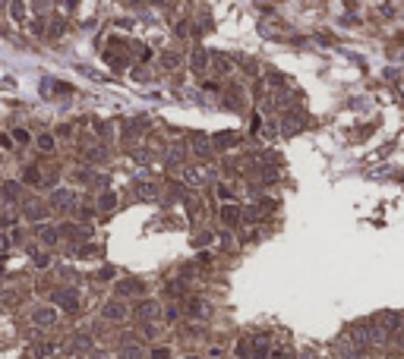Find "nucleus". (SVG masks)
<instances>
[{"mask_svg": "<svg viewBox=\"0 0 404 359\" xmlns=\"http://www.w3.org/2000/svg\"><path fill=\"white\" fill-rule=\"evenodd\" d=\"M117 293H120V296L145 293V283H142V280H136V277H126V280H120V283H117Z\"/></svg>", "mask_w": 404, "mask_h": 359, "instance_id": "12", "label": "nucleus"}, {"mask_svg": "<svg viewBox=\"0 0 404 359\" xmlns=\"http://www.w3.org/2000/svg\"><path fill=\"white\" fill-rule=\"evenodd\" d=\"M95 252H98L95 243H85V246H79V249H73V255H76V258H92Z\"/></svg>", "mask_w": 404, "mask_h": 359, "instance_id": "30", "label": "nucleus"}, {"mask_svg": "<svg viewBox=\"0 0 404 359\" xmlns=\"http://www.w3.org/2000/svg\"><path fill=\"white\" fill-rule=\"evenodd\" d=\"M120 359H142L139 344H126V347H120Z\"/></svg>", "mask_w": 404, "mask_h": 359, "instance_id": "29", "label": "nucleus"}, {"mask_svg": "<svg viewBox=\"0 0 404 359\" xmlns=\"http://www.w3.org/2000/svg\"><path fill=\"white\" fill-rule=\"evenodd\" d=\"M133 315H136V318L142 321V325H152L155 318H161V315H164V309L158 306L155 299H139L136 306H133Z\"/></svg>", "mask_w": 404, "mask_h": 359, "instance_id": "1", "label": "nucleus"}, {"mask_svg": "<svg viewBox=\"0 0 404 359\" xmlns=\"http://www.w3.org/2000/svg\"><path fill=\"white\" fill-rule=\"evenodd\" d=\"M13 139H16V142H19V145H29V142H32V136H29V129H16V132H13Z\"/></svg>", "mask_w": 404, "mask_h": 359, "instance_id": "35", "label": "nucleus"}, {"mask_svg": "<svg viewBox=\"0 0 404 359\" xmlns=\"http://www.w3.org/2000/svg\"><path fill=\"white\" fill-rule=\"evenodd\" d=\"M225 107H231V110L246 107V91H243L240 85H231V88H228V94H225Z\"/></svg>", "mask_w": 404, "mask_h": 359, "instance_id": "5", "label": "nucleus"}, {"mask_svg": "<svg viewBox=\"0 0 404 359\" xmlns=\"http://www.w3.org/2000/svg\"><path fill=\"white\" fill-rule=\"evenodd\" d=\"M0 296H4V302H10V306H16V302H19V293H16V290H4Z\"/></svg>", "mask_w": 404, "mask_h": 359, "instance_id": "38", "label": "nucleus"}, {"mask_svg": "<svg viewBox=\"0 0 404 359\" xmlns=\"http://www.w3.org/2000/svg\"><path fill=\"white\" fill-rule=\"evenodd\" d=\"M32 321L38 328H51L54 321H57V309H51V306H41V309H35L32 312Z\"/></svg>", "mask_w": 404, "mask_h": 359, "instance_id": "7", "label": "nucleus"}, {"mask_svg": "<svg viewBox=\"0 0 404 359\" xmlns=\"http://www.w3.org/2000/svg\"><path fill=\"white\" fill-rule=\"evenodd\" d=\"M23 214L29 221H35V224H41V218H48V205L38 202V199H26L23 202Z\"/></svg>", "mask_w": 404, "mask_h": 359, "instance_id": "4", "label": "nucleus"}, {"mask_svg": "<svg viewBox=\"0 0 404 359\" xmlns=\"http://www.w3.org/2000/svg\"><path fill=\"white\" fill-rule=\"evenodd\" d=\"M63 29H66V26H63V19H60V16H54V19H51V26H48V35H51V38H60Z\"/></svg>", "mask_w": 404, "mask_h": 359, "instance_id": "31", "label": "nucleus"}, {"mask_svg": "<svg viewBox=\"0 0 404 359\" xmlns=\"http://www.w3.org/2000/svg\"><path fill=\"white\" fill-rule=\"evenodd\" d=\"M193 151H196V155H202V158H206L209 151H212V142H209L206 136H193Z\"/></svg>", "mask_w": 404, "mask_h": 359, "instance_id": "27", "label": "nucleus"}, {"mask_svg": "<svg viewBox=\"0 0 404 359\" xmlns=\"http://www.w3.org/2000/svg\"><path fill=\"white\" fill-rule=\"evenodd\" d=\"M161 66H164V69H177V66H180V54H177V51H164V54H161Z\"/></svg>", "mask_w": 404, "mask_h": 359, "instance_id": "25", "label": "nucleus"}, {"mask_svg": "<svg viewBox=\"0 0 404 359\" xmlns=\"http://www.w3.org/2000/svg\"><path fill=\"white\" fill-rule=\"evenodd\" d=\"M303 126V120L297 117V113H284V120H281V132H297Z\"/></svg>", "mask_w": 404, "mask_h": 359, "instance_id": "22", "label": "nucleus"}, {"mask_svg": "<svg viewBox=\"0 0 404 359\" xmlns=\"http://www.w3.org/2000/svg\"><path fill=\"white\" fill-rule=\"evenodd\" d=\"M0 148H13V136H0Z\"/></svg>", "mask_w": 404, "mask_h": 359, "instance_id": "46", "label": "nucleus"}, {"mask_svg": "<svg viewBox=\"0 0 404 359\" xmlns=\"http://www.w3.org/2000/svg\"><path fill=\"white\" fill-rule=\"evenodd\" d=\"M212 240H215V233H212V230H202V233H196V240H193V243H196L199 249H202V246H209Z\"/></svg>", "mask_w": 404, "mask_h": 359, "instance_id": "34", "label": "nucleus"}, {"mask_svg": "<svg viewBox=\"0 0 404 359\" xmlns=\"http://www.w3.org/2000/svg\"><path fill=\"white\" fill-rule=\"evenodd\" d=\"M272 350H275V347H272V340H268L265 334L253 340V359H268V356H272Z\"/></svg>", "mask_w": 404, "mask_h": 359, "instance_id": "11", "label": "nucleus"}, {"mask_svg": "<svg viewBox=\"0 0 404 359\" xmlns=\"http://www.w3.org/2000/svg\"><path fill=\"white\" fill-rule=\"evenodd\" d=\"M187 359H199V356H187Z\"/></svg>", "mask_w": 404, "mask_h": 359, "instance_id": "47", "label": "nucleus"}, {"mask_svg": "<svg viewBox=\"0 0 404 359\" xmlns=\"http://www.w3.org/2000/svg\"><path fill=\"white\" fill-rule=\"evenodd\" d=\"M51 302H54V306H60V309H66V312H76L79 309V296H76V290H73V287L51 290Z\"/></svg>", "mask_w": 404, "mask_h": 359, "instance_id": "3", "label": "nucleus"}, {"mask_svg": "<svg viewBox=\"0 0 404 359\" xmlns=\"http://www.w3.org/2000/svg\"><path fill=\"white\" fill-rule=\"evenodd\" d=\"M26 353H29L32 359H44V356H51V353H54V344H35V347H29Z\"/></svg>", "mask_w": 404, "mask_h": 359, "instance_id": "23", "label": "nucleus"}, {"mask_svg": "<svg viewBox=\"0 0 404 359\" xmlns=\"http://www.w3.org/2000/svg\"><path fill=\"white\" fill-rule=\"evenodd\" d=\"M114 277V268H98V280H111Z\"/></svg>", "mask_w": 404, "mask_h": 359, "instance_id": "41", "label": "nucleus"}, {"mask_svg": "<svg viewBox=\"0 0 404 359\" xmlns=\"http://www.w3.org/2000/svg\"><path fill=\"white\" fill-rule=\"evenodd\" d=\"M85 158H88L92 164H101V161H107V151H104L101 145H92V148H85Z\"/></svg>", "mask_w": 404, "mask_h": 359, "instance_id": "24", "label": "nucleus"}, {"mask_svg": "<svg viewBox=\"0 0 404 359\" xmlns=\"http://www.w3.org/2000/svg\"><path fill=\"white\" fill-rule=\"evenodd\" d=\"M44 88H57V94H70L73 91L66 82H44Z\"/></svg>", "mask_w": 404, "mask_h": 359, "instance_id": "36", "label": "nucleus"}, {"mask_svg": "<svg viewBox=\"0 0 404 359\" xmlns=\"http://www.w3.org/2000/svg\"><path fill=\"white\" fill-rule=\"evenodd\" d=\"M35 142H38V148H41V151H54V142H57V139H54L51 132H41V136L35 139Z\"/></svg>", "mask_w": 404, "mask_h": 359, "instance_id": "33", "label": "nucleus"}, {"mask_svg": "<svg viewBox=\"0 0 404 359\" xmlns=\"http://www.w3.org/2000/svg\"><path fill=\"white\" fill-rule=\"evenodd\" d=\"M231 196H234V193H231V189H228V186H225V183H221V186H218V199H225V202H228V199H231Z\"/></svg>", "mask_w": 404, "mask_h": 359, "instance_id": "42", "label": "nucleus"}, {"mask_svg": "<svg viewBox=\"0 0 404 359\" xmlns=\"http://www.w3.org/2000/svg\"><path fill=\"white\" fill-rule=\"evenodd\" d=\"M237 142H240L237 132H218V136H215V148H234Z\"/></svg>", "mask_w": 404, "mask_h": 359, "instance_id": "19", "label": "nucleus"}, {"mask_svg": "<svg viewBox=\"0 0 404 359\" xmlns=\"http://www.w3.org/2000/svg\"><path fill=\"white\" fill-rule=\"evenodd\" d=\"M180 161H183V148L180 145H171L168 148V167H180Z\"/></svg>", "mask_w": 404, "mask_h": 359, "instance_id": "28", "label": "nucleus"}, {"mask_svg": "<svg viewBox=\"0 0 404 359\" xmlns=\"http://www.w3.org/2000/svg\"><path fill=\"white\" fill-rule=\"evenodd\" d=\"M101 315L111 318V321H123V318H126V302H120V299L104 302V306H101Z\"/></svg>", "mask_w": 404, "mask_h": 359, "instance_id": "6", "label": "nucleus"}, {"mask_svg": "<svg viewBox=\"0 0 404 359\" xmlns=\"http://www.w3.org/2000/svg\"><path fill=\"white\" fill-rule=\"evenodd\" d=\"M206 180H209V174L202 167H183V183L187 186H202Z\"/></svg>", "mask_w": 404, "mask_h": 359, "instance_id": "9", "label": "nucleus"}, {"mask_svg": "<svg viewBox=\"0 0 404 359\" xmlns=\"http://www.w3.org/2000/svg\"><path fill=\"white\" fill-rule=\"evenodd\" d=\"M23 180H26V183H32V186H44V174H41V167H35V164H32V167H26V170H23Z\"/></svg>", "mask_w": 404, "mask_h": 359, "instance_id": "17", "label": "nucleus"}, {"mask_svg": "<svg viewBox=\"0 0 404 359\" xmlns=\"http://www.w3.org/2000/svg\"><path fill=\"white\" fill-rule=\"evenodd\" d=\"M7 249H10V236L0 233V252H7Z\"/></svg>", "mask_w": 404, "mask_h": 359, "instance_id": "45", "label": "nucleus"}, {"mask_svg": "<svg viewBox=\"0 0 404 359\" xmlns=\"http://www.w3.org/2000/svg\"><path fill=\"white\" fill-rule=\"evenodd\" d=\"M259 126H262V120L253 113V120H250V132H259Z\"/></svg>", "mask_w": 404, "mask_h": 359, "instance_id": "44", "label": "nucleus"}, {"mask_svg": "<svg viewBox=\"0 0 404 359\" xmlns=\"http://www.w3.org/2000/svg\"><path fill=\"white\" fill-rule=\"evenodd\" d=\"M60 236H66V240H73V243H76V240H82V243H85L88 230H85L82 224H79V227H76V224H63V227H60Z\"/></svg>", "mask_w": 404, "mask_h": 359, "instance_id": "13", "label": "nucleus"}, {"mask_svg": "<svg viewBox=\"0 0 404 359\" xmlns=\"http://www.w3.org/2000/svg\"><path fill=\"white\" fill-rule=\"evenodd\" d=\"M114 205H117V193H111V189H104L101 199H98V211H114Z\"/></svg>", "mask_w": 404, "mask_h": 359, "instance_id": "21", "label": "nucleus"}, {"mask_svg": "<svg viewBox=\"0 0 404 359\" xmlns=\"http://www.w3.org/2000/svg\"><path fill=\"white\" fill-rule=\"evenodd\" d=\"M234 353H237V359H253V340L240 337V340H237V347H234Z\"/></svg>", "mask_w": 404, "mask_h": 359, "instance_id": "20", "label": "nucleus"}, {"mask_svg": "<svg viewBox=\"0 0 404 359\" xmlns=\"http://www.w3.org/2000/svg\"><path fill=\"white\" fill-rule=\"evenodd\" d=\"M35 236H38L44 246H54L60 240V230H57V227H48V224H38V227H35Z\"/></svg>", "mask_w": 404, "mask_h": 359, "instance_id": "10", "label": "nucleus"}, {"mask_svg": "<svg viewBox=\"0 0 404 359\" xmlns=\"http://www.w3.org/2000/svg\"><path fill=\"white\" fill-rule=\"evenodd\" d=\"M0 293H4V290H0Z\"/></svg>", "mask_w": 404, "mask_h": 359, "instance_id": "48", "label": "nucleus"}, {"mask_svg": "<svg viewBox=\"0 0 404 359\" xmlns=\"http://www.w3.org/2000/svg\"><path fill=\"white\" fill-rule=\"evenodd\" d=\"M190 63H193V73H206V69H212V54L202 51V47H196L190 54Z\"/></svg>", "mask_w": 404, "mask_h": 359, "instance_id": "8", "label": "nucleus"}, {"mask_svg": "<svg viewBox=\"0 0 404 359\" xmlns=\"http://www.w3.org/2000/svg\"><path fill=\"white\" fill-rule=\"evenodd\" d=\"M152 356L155 359H171V350L168 347H158V350H152Z\"/></svg>", "mask_w": 404, "mask_h": 359, "instance_id": "40", "label": "nucleus"}, {"mask_svg": "<svg viewBox=\"0 0 404 359\" xmlns=\"http://www.w3.org/2000/svg\"><path fill=\"white\" fill-rule=\"evenodd\" d=\"M168 290H171V296H183V280H174V283H168Z\"/></svg>", "mask_w": 404, "mask_h": 359, "instance_id": "39", "label": "nucleus"}, {"mask_svg": "<svg viewBox=\"0 0 404 359\" xmlns=\"http://www.w3.org/2000/svg\"><path fill=\"white\" fill-rule=\"evenodd\" d=\"M164 315H168V321H177V315H180V309H177V306H168V309H164Z\"/></svg>", "mask_w": 404, "mask_h": 359, "instance_id": "43", "label": "nucleus"}, {"mask_svg": "<svg viewBox=\"0 0 404 359\" xmlns=\"http://www.w3.org/2000/svg\"><path fill=\"white\" fill-rule=\"evenodd\" d=\"M212 69H215L218 76H228V73L234 69V66H231V57H225V54L215 51V54H212Z\"/></svg>", "mask_w": 404, "mask_h": 359, "instance_id": "16", "label": "nucleus"}, {"mask_svg": "<svg viewBox=\"0 0 404 359\" xmlns=\"http://www.w3.org/2000/svg\"><path fill=\"white\" fill-rule=\"evenodd\" d=\"M73 350H79V353L92 350V337H85V334H76V337H73Z\"/></svg>", "mask_w": 404, "mask_h": 359, "instance_id": "32", "label": "nucleus"}, {"mask_svg": "<svg viewBox=\"0 0 404 359\" xmlns=\"http://www.w3.org/2000/svg\"><path fill=\"white\" fill-rule=\"evenodd\" d=\"M10 13H13V19H19V22L26 19V16H23V13H26V7H23V4H10Z\"/></svg>", "mask_w": 404, "mask_h": 359, "instance_id": "37", "label": "nucleus"}, {"mask_svg": "<svg viewBox=\"0 0 404 359\" xmlns=\"http://www.w3.org/2000/svg\"><path fill=\"white\" fill-rule=\"evenodd\" d=\"M139 199H158V186L155 183H136Z\"/></svg>", "mask_w": 404, "mask_h": 359, "instance_id": "26", "label": "nucleus"}, {"mask_svg": "<svg viewBox=\"0 0 404 359\" xmlns=\"http://www.w3.org/2000/svg\"><path fill=\"white\" fill-rule=\"evenodd\" d=\"M221 221H225L228 227H237V224L243 221V211H240L237 205H225V208H221Z\"/></svg>", "mask_w": 404, "mask_h": 359, "instance_id": "14", "label": "nucleus"}, {"mask_svg": "<svg viewBox=\"0 0 404 359\" xmlns=\"http://www.w3.org/2000/svg\"><path fill=\"white\" fill-rule=\"evenodd\" d=\"M51 208H57V211H76V208H79V196L70 193V189H54V193H51Z\"/></svg>", "mask_w": 404, "mask_h": 359, "instance_id": "2", "label": "nucleus"}, {"mask_svg": "<svg viewBox=\"0 0 404 359\" xmlns=\"http://www.w3.org/2000/svg\"><path fill=\"white\" fill-rule=\"evenodd\" d=\"M187 312L193 315V318H202V315H209V306L202 302L199 296H190V302H187Z\"/></svg>", "mask_w": 404, "mask_h": 359, "instance_id": "18", "label": "nucleus"}, {"mask_svg": "<svg viewBox=\"0 0 404 359\" xmlns=\"http://www.w3.org/2000/svg\"><path fill=\"white\" fill-rule=\"evenodd\" d=\"M19 183H16V180H7V183H0V199H4V202H16V199H19Z\"/></svg>", "mask_w": 404, "mask_h": 359, "instance_id": "15", "label": "nucleus"}]
</instances>
